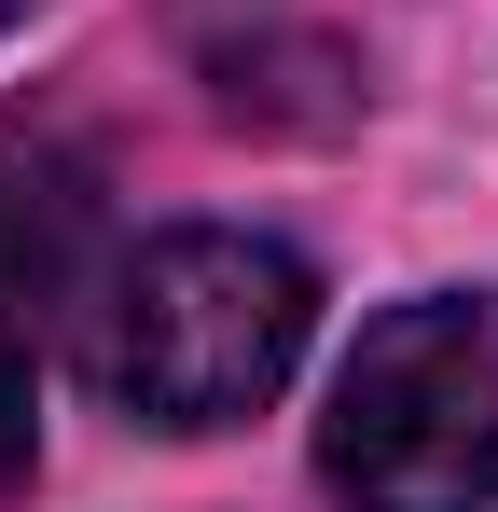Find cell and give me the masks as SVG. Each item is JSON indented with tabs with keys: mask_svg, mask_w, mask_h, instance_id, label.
<instances>
[{
	"mask_svg": "<svg viewBox=\"0 0 498 512\" xmlns=\"http://www.w3.org/2000/svg\"><path fill=\"white\" fill-rule=\"evenodd\" d=\"M319 277L249 236V222H180L153 250H125L83 305V374L97 402L139 429H236L249 402H277V374L305 360Z\"/></svg>",
	"mask_w": 498,
	"mask_h": 512,
	"instance_id": "cell-1",
	"label": "cell"
},
{
	"mask_svg": "<svg viewBox=\"0 0 498 512\" xmlns=\"http://www.w3.org/2000/svg\"><path fill=\"white\" fill-rule=\"evenodd\" d=\"M319 485L346 512H498V291H415L346 346Z\"/></svg>",
	"mask_w": 498,
	"mask_h": 512,
	"instance_id": "cell-2",
	"label": "cell"
},
{
	"mask_svg": "<svg viewBox=\"0 0 498 512\" xmlns=\"http://www.w3.org/2000/svg\"><path fill=\"white\" fill-rule=\"evenodd\" d=\"M83 250H97V180L42 125H0V485H28L42 457V333L83 291Z\"/></svg>",
	"mask_w": 498,
	"mask_h": 512,
	"instance_id": "cell-3",
	"label": "cell"
},
{
	"mask_svg": "<svg viewBox=\"0 0 498 512\" xmlns=\"http://www.w3.org/2000/svg\"><path fill=\"white\" fill-rule=\"evenodd\" d=\"M194 84L222 97L236 125H277V139H332L360 111V56L332 42L305 0H166Z\"/></svg>",
	"mask_w": 498,
	"mask_h": 512,
	"instance_id": "cell-4",
	"label": "cell"
}]
</instances>
